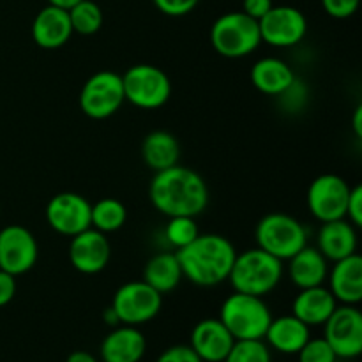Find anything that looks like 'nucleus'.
I'll use <instances>...</instances> for the list:
<instances>
[{"instance_id":"obj_34","label":"nucleus","mask_w":362,"mask_h":362,"mask_svg":"<svg viewBox=\"0 0 362 362\" xmlns=\"http://www.w3.org/2000/svg\"><path fill=\"white\" fill-rule=\"evenodd\" d=\"M345 219L352 223L356 228H361L362 226V186H359V184L350 187Z\"/></svg>"},{"instance_id":"obj_6","label":"nucleus","mask_w":362,"mask_h":362,"mask_svg":"<svg viewBox=\"0 0 362 362\" xmlns=\"http://www.w3.org/2000/svg\"><path fill=\"white\" fill-rule=\"evenodd\" d=\"M255 239L257 247L285 262L306 246L308 232L303 223L293 216L285 212H271L258 221Z\"/></svg>"},{"instance_id":"obj_14","label":"nucleus","mask_w":362,"mask_h":362,"mask_svg":"<svg viewBox=\"0 0 362 362\" xmlns=\"http://www.w3.org/2000/svg\"><path fill=\"white\" fill-rule=\"evenodd\" d=\"M90 207L92 204L85 197L73 191H64L55 194L46 205V223L53 232L71 239L90 228Z\"/></svg>"},{"instance_id":"obj_39","label":"nucleus","mask_w":362,"mask_h":362,"mask_svg":"<svg viewBox=\"0 0 362 362\" xmlns=\"http://www.w3.org/2000/svg\"><path fill=\"white\" fill-rule=\"evenodd\" d=\"M103 322H105L106 325H110V327H117V325H120L119 317H117L115 310H113L112 306H108L105 311H103Z\"/></svg>"},{"instance_id":"obj_13","label":"nucleus","mask_w":362,"mask_h":362,"mask_svg":"<svg viewBox=\"0 0 362 362\" xmlns=\"http://www.w3.org/2000/svg\"><path fill=\"white\" fill-rule=\"evenodd\" d=\"M39 244L34 233L21 225H7L0 230V269L13 276H23L35 267Z\"/></svg>"},{"instance_id":"obj_41","label":"nucleus","mask_w":362,"mask_h":362,"mask_svg":"<svg viewBox=\"0 0 362 362\" xmlns=\"http://www.w3.org/2000/svg\"><path fill=\"white\" fill-rule=\"evenodd\" d=\"M46 2L49 4V6H55V7H60V9H71L73 6H76L80 0H46Z\"/></svg>"},{"instance_id":"obj_27","label":"nucleus","mask_w":362,"mask_h":362,"mask_svg":"<svg viewBox=\"0 0 362 362\" xmlns=\"http://www.w3.org/2000/svg\"><path fill=\"white\" fill-rule=\"evenodd\" d=\"M127 221V209L117 198H101L90 207V226L98 232L108 233L119 232Z\"/></svg>"},{"instance_id":"obj_3","label":"nucleus","mask_w":362,"mask_h":362,"mask_svg":"<svg viewBox=\"0 0 362 362\" xmlns=\"http://www.w3.org/2000/svg\"><path fill=\"white\" fill-rule=\"evenodd\" d=\"M285 274L281 260L260 247L237 253L228 281L233 292L265 297L278 288Z\"/></svg>"},{"instance_id":"obj_32","label":"nucleus","mask_w":362,"mask_h":362,"mask_svg":"<svg viewBox=\"0 0 362 362\" xmlns=\"http://www.w3.org/2000/svg\"><path fill=\"white\" fill-rule=\"evenodd\" d=\"M152 4L165 16L180 18L193 13L198 4H200V0H152Z\"/></svg>"},{"instance_id":"obj_11","label":"nucleus","mask_w":362,"mask_h":362,"mask_svg":"<svg viewBox=\"0 0 362 362\" xmlns=\"http://www.w3.org/2000/svg\"><path fill=\"white\" fill-rule=\"evenodd\" d=\"M350 187L352 186L336 173H324L311 180L306 193L311 216L320 223L345 218Z\"/></svg>"},{"instance_id":"obj_23","label":"nucleus","mask_w":362,"mask_h":362,"mask_svg":"<svg viewBox=\"0 0 362 362\" xmlns=\"http://www.w3.org/2000/svg\"><path fill=\"white\" fill-rule=\"evenodd\" d=\"M311 338L310 327L293 315H283V317L272 318L265 331L264 341L269 349L285 356H297L300 349Z\"/></svg>"},{"instance_id":"obj_17","label":"nucleus","mask_w":362,"mask_h":362,"mask_svg":"<svg viewBox=\"0 0 362 362\" xmlns=\"http://www.w3.org/2000/svg\"><path fill=\"white\" fill-rule=\"evenodd\" d=\"M32 39L42 49H59L73 35L69 13L55 6H46L35 14L30 27Z\"/></svg>"},{"instance_id":"obj_42","label":"nucleus","mask_w":362,"mask_h":362,"mask_svg":"<svg viewBox=\"0 0 362 362\" xmlns=\"http://www.w3.org/2000/svg\"><path fill=\"white\" fill-rule=\"evenodd\" d=\"M336 362H339V359H338V361H336Z\"/></svg>"},{"instance_id":"obj_12","label":"nucleus","mask_w":362,"mask_h":362,"mask_svg":"<svg viewBox=\"0 0 362 362\" xmlns=\"http://www.w3.org/2000/svg\"><path fill=\"white\" fill-rule=\"evenodd\" d=\"M262 42L274 48H292L303 42L308 34V20L304 13L292 6H272V9L258 20Z\"/></svg>"},{"instance_id":"obj_9","label":"nucleus","mask_w":362,"mask_h":362,"mask_svg":"<svg viewBox=\"0 0 362 362\" xmlns=\"http://www.w3.org/2000/svg\"><path fill=\"white\" fill-rule=\"evenodd\" d=\"M110 306L115 310L120 324L138 327L158 317L163 308V296L144 279L127 281L117 288Z\"/></svg>"},{"instance_id":"obj_40","label":"nucleus","mask_w":362,"mask_h":362,"mask_svg":"<svg viewBox=\"0 0 362 362\" xmlns=\"http://www.w3.org/2000/svg\"><path fill=\"white\" fill-rule=\"evenodd\" d=\"M354 133H356L357 138L362 136V106L359 105L356 108V113H354Z\"/></svg>"},{"instance_id":"obj_7","label":"nucleus","mask_w":362,"mask_h":362,"mask_svg":"<svg viewBox=\"0 0 362 362\" xmlns=\"http://www.w3.org/2000/svg\"><path fill=\"white\" fill-rule=\"evenodd\" d=\"M120 76L124 98L136 108L158 110L172 98V81L161 67L152 64H136Z\"/></svg>"},{"instance_id":"obj_10","label":"nucleus","mask_w":362,"mask_h":362,"mask_svg":"<svg viewBox=\"0 0 362 362\" xmlns=\"http://www.w3.org/2000/svg\"><path fill=\"white\" fill-rule=\"evenodd\" d=\"M324 339L339 361L359 357L362 354V313L359 308L338 304L324 324Z\"/></svg>"},{"instance_id":"obj_29","label":"nucleus","mask_w":362,"mask_h":362,"mask_svg":"<svg viewBox=\"0 0 362 362\" xmlns=\"http://www.w3.org/2000/svg\"><path fill=\"white\" fill-rule=\"evenodd\" d=\"M198 233H200V230H198L197 221H194V218H189V216L168 218V223H166L165 230H163L165 240L175 251L182 250L187 244L193 243L198 237Z\"/></svg>"},{"instance_id":"obj_4","label":"nucleus","mask_w":362,"mask_h":362,"mask_svg":"<svg viewBox=\"0 0 362 362\" xmlns=\"http://www.w3.org/2000/svg\"><path fill=\"white\" fill-rule=\"evenodd\" d=\"M219 320L225 324L233 339H264L272 313L264 297L233 292L223 300Z\"/></svg>"},{"instance_id":"obj_15","label":"nucleus","mask_w":362,"mask_h":362,"mask_svg":"<svg viewBox=\"0 0 362 362\" xmlns=\"http://www.w3.org/2000/svg\"><path fill=\"white\" fill-rule=\"evenodd\" d=\"M112 258V246L105 233L87 228L71 237L69 262L74 271L85 276H94L105 271Z\"/></svg>"},{"instance_id":"obj_16","label":"nucleus","mask_w":362,"mask_h":362,"mask_svg":"<svg viewBox=\"0 0 362 362\" xmlns=\"http://www.w3.org/2000/svg\"><path fill=\"white\" fill-rule=\"evenodd\" d=\"M235 343L233 336L219 318L200 320L191 331L189 346L202 362H223Z\"/></svg>"},{"instance_id":"obj_31","label":"nucleus","mask_w":362,"mask_h":362,"mask_svg":"<svg viewBox=\"0 0 362 362\" xmlns=\"http://www.w3.org/2000/svg\"><path fill=\"white\" fill-rule=\"evenodd\" d=\"M297 359L299 362H336L338 357L324 338H310L297 352Z\"/></svg>"},{"instance_id":"obj_8","label":"nucleus","mask_w":362,"mask_h":362,"mask_svg":"<svg viewBox=\"0 0 362 362\" xmlns=\"http://www.w3.org/2000/svg\"><path fill=\"white\" fill-rule=\"evenodd\" d=\"M78 103H80V110L88 119H110L126 103L122 76L115 71H98L88 76L83 83L78 95Z\"/></svg>"},{"instance_id":"obj_36","label":"nucleus","mask_w":362,"mask_h":362,"mask_svg":"<svg viewBox=\"0 0 362 362\" xmlns=\"http://www.w3.org/2000/svg\"><path fill=\"white\" fill-rule=\"evenodd\" d=\"M16 290H18L16 276L9 274V272L0 269V308L7 306V304L14 299Z\"/></svg>"},{"instance_id":"obj_26","label":"nucleus","mask_w":362,"mask_h":362,"mask_svg":"<svg viewBox=\"0 0 362 362\" xmlns=\"http://www.w3.org/2000/svg\"><path fill=\"white\" fill-rule=\"evenodd\" d=\"M184 279L175 251H161L145 264L144 281L161 296L173 292Z\"/></svg>"},{"instance_id":"obj_24","label":"nucleus","mask_w":362,"mask_h":362,"mask_svg":"<svg viewBox=\"0 0 362 362\" xmlns=\"http://www.w3.org/2000/svg\"><path fill=\"white\" fill-rule=\"evenodd\" d=\"M288 262V276L299 290L320 286L327 281L329 260L317 246H304Z\"/></svg>"},{"instance_id":"obj_33","label":"nucleus","mask_w":362,"mask_h":362,"mask_svg":"<svg viewBox=\"0 0 362 362\" xmlns=\"http://www.w3.org/2000/svg\"><path fill=\"white\" fill-rule=\"evenodd\" d=\"M361 6V0H322L325 13L336 20H346L354 16Z\"/></svg>"},{"instance_id":"obj_20","label":"nucleus","mask_w":362,"mask_h":362,"mask_svg":"<svg viewBox=\"0 0 362 362\" xmlns=\"http://www.w3.org/2000/svg\"><path fill=\"white\" fill-rule=\"evenodd\" d=\"M357 246H359L357 228L345 218L322 223L317 233V247L329 262L334 264L350 255H356Z\"/></svg>"},{"instance_id":"obj_1","label":"nucleus","mask_w":362,"mask_h":362,"mask_svg":"<svg viewBox=\"0 0 362 362\" xmlns=\"http://www.w3.org/2000/svg\"><path fill=\"white\" fill-rule=\"evenodd\" d=\"M148 200L166 218H197L209 205V187L200 173L175 165L154 173L148 186Z\"/></svg>"},{"instance_id":"obj_18","label":"nucleus","mask_w":362,"mask_h":362,"mask_svg":"<svg viewBox=\"0 0 362 362\" xmlns=\"http://www.w3.org/2000/svg\"><path fill=\"white\" fill-rule=\"evenodd\" d=\"M327 281L338 304L357 306L362 300V258L359 253L334 262L329 269Z\"/></svg>"},{"instance_id":"obj_5","label":"nucleus","mask_w":362,"mask_h":362,"mask_svg":"<svg viewBox=\"0 0 362 362\" xmlns=\"http://www.w3.org/2000/svg\"><path fill=\"white\" fill-rule=\"evenodd\" d=\"M211 45L225 59H244L262 45L258 21L243 11L221 14L211 27Z\"/></svg>"},{"instance_id":"obj_35","label":"nucleus","mask_w":362,"mask_h":362,"mask_svg":"<svg viewBox=\"0 0 362 362\" xmlns=\"http://www.w3.org/2000/svg\"><path fill=\"white\" fill-rule=\"evenodd\" d=\"M156 362H202L189 345H175L166 349Z\"/></svg>"},{"instance_id":"obj_30","label":"nucleus","mask_w":362,"mask_h":362,"mask_svg":"<svg viewBox=\"0 0 362 362\" xmlns=\"http://www.w3.org/2000/svg\"><path fill=\"white\" fill-rule=\"evenodd\" d=\"M223 362H272L271 349L264 339H235Z\"/></svg>"},{"instance_id":"obj_19","label":"nucleus","mask_w":362,"mask_h":362,"mask_svg":"<svg viewBox=\"0 0 362 362\" xmlns=\"http://www.w3.org/2000/svg\"><path fill=\"white\" fill-rule=\"evenodd\" d=\"M147 350V339L134 325H117L101 343L103 362H140Z\"/></svg>"},{"instance_id":"obj_21","label":"nucleus","mask_w":362,"mask_h":362,"mask_svg":"<svg viewBox=\"0 0 362 362\" xmlns=\"http://www.w3.org/2000/svg\"><path fill=\"white\" fill-rule=\"evenodd\" d=\"M338 308V300L327 286H311L299 290L292 303V315L299 318L308 327L324 325L327 318Z\"/></svg>"},{"instance_id":"obj_2","label":"nucleus","mask_w":362,"mask_h":362,"mask_svg":"<svg viewBox=\"0 0 362 362\" xmlns=\"http://www.w3.org/2000/svg\"><path fill=\"white\" fill-rule=\"evenodd\" d=\"M184 279L202 288L228 281L237 250L232 240L219 233H198L197 239L175 251Z\"/></svg>"},{"instance_id":"obj_28","label":"nucleus","mask_w":362,"mask_h":362,"mask_svg":"<svg viewBox=\"0 0 362 362\" xmlns=\"http://www.w3.org/2000/svg\"><path fill=\"white\" fill-rule=\"evenodd\" d=\"M73 27V34L80 35H94L101 30L103 21V9L94 2V0H80L76 6L67 9Z\"/></svg>"},{"instance_id":"obj_25","label":"nucleus","mask_w":362,"mask_h":362,"mask_svg":"<svg viewBox=\"0 0 362 362\" xmlns=\"http://www.w3.org/2000/svg\"><path fill=\"white\" fill-rule=\"evenodd\" d=\"M141 159L152 172H163L179 165L180 144L168 131H152L141 141Z\"/></svg>"},{"instance_id":"obj_22","label":"nucleus","mask_w":362,"mask_h":362,"mask_svg":"<svg viewBox=\"0 0 362 362\" xmlns=\"http://www.w3.org/2000/svg\"><path fill=\"white\" fill-rule=\"evenodd\" d=\"M253 87L265 95H281L297 80L292 66L278 57H264L251 66Z\"/></svg>"},{"instance_id":"obj_38","label":"nucleus","mask_w":362,"mask_h":362,"mask_svg":"<svg viewBox=\"0 0 362 362\" xmlns=\"http://www.w3.org/2000/svg\"><path fill=\"white\" fill-rule=\"evenodd\" d=\"M66 362H99V361L95 359L90 352H85V350H76V352L69 354V357H67Z\"/></svg>"},{"instance_id":"obj_37","label":"nucleus","mask_w":362,"mask_h":362,"mask_svg":"<svg viewBox=\"0 0 362 362\" xmlns=\"http://www.w3.org/2000/svg\"><path fill=\"white\" fill-rule=\"evenodd\" d=\"M272 6H274L272 0H243V9L240 11L258 21L272 9Z\"/></svg>"}]
</instances>
